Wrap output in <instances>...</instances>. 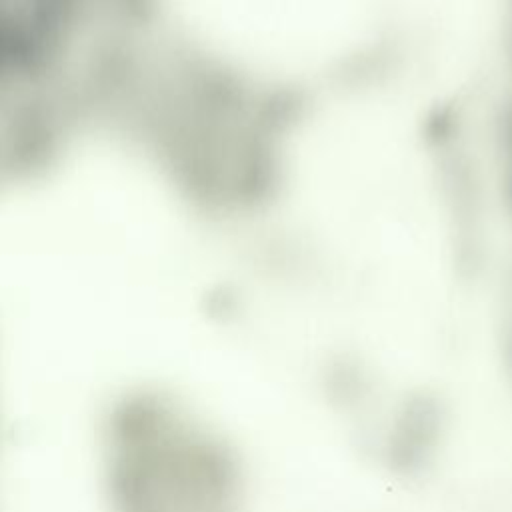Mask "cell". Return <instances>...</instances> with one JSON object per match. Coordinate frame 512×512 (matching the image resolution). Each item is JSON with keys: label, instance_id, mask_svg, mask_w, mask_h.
Wrapping results in <instances>:
<instances>
[{"label": "cell", "instance_id": "cell-1", "mask_svg": "<svg viewBox=\"0 0 512 512\" xmlns=\"http://www.w3.org/2000/svg\"><path fill=\"white\" fill-rule=\"evenodd\" d=\"M80 92L60 76L0 54V200L46 174L88 134Z\"/></svg>", "mask_w": 512, "mask_h": 512}]
</instances>
